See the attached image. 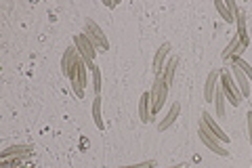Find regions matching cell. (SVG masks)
Wrapping results in <instances>:
<instances>
[{
  "label": "cell",
  "instance_id": "1",
  "mask_svg": "<svg viewBox=\"0 0 252 168\" xmlns=\"http://www.w3.org/2000/svg\"><path fill=\"white\" fill-rule=\"evenodd\" d=\"M166 97H168V86L164 84L162 76L154 78L152 91H149V105H152V116H156L164 105H166Z\"/></svg>",
  "mask_w": 252,
  "mask_h": 168
},
{
  "label": "cell",
  "instance_id": "2",
  "mask_svg": "<svg viewBox=\"0 0 252 168\" xmlns=\"http://www.w3.org/2000/svg\"><path fill=\"white\" fill-rule=\"evenodd\" d=\"M84 34H86V38L91 40V42L97 46V51H107L109 49V40H107V36L103 34V30H101V26H97L93 19H86V23H84Z\"/></svg>",
  "mask_w": 252,
  "mask_h": 168
},
{
  "label": "cell",
  "instance_id": "3",
  "mask_svg": "<svg viewBox=\"0 0 252 168\" xmlns=\"http://www.w3.org/2000/svg\"><path fill=\"white\" fill-rule=\"evenodd\" d=\"M220 89H223V95H225V99L231 103L233 107H238L240 103L244 101L242 97V93L238 89V84H235V80L227 74V71H220Z\"/></svg>",
  "mask_w": 252,
  "mask_h": 168
},
{
  "label": "cell",
  "instance_id": "4",
  "mask_svg": "<svg viewBox=\"0 0 252 168\" xmlns=\"http://www.w3.org/2000/svg\"><path fill=\"white\" fill-rule=\"evenodd\" d=\"M86 69H89L86 67V61L80 57L72 71V76H69V82H72V89L78 99H84V84H86V78H89L86 76Z\"/></svg>",
  "mask_w": 252,
  "mask_h": 168
},
{
  "label": "cell",
  "instance_id": "5",
  "mask_svg": "<svg viewBox=\"0 0 252 168\" xmlns=\"http://www.w3.org/2000/svg\"><path fill=\"white\" fill-rule=\"evenodd\" d=\"M74 46L80 53V57L86 61V63H94V57H97V46H94L86 34H76L74 36Z\"/></svg>",
  "mask_w": 252,
  "mask_h": 168
},
{
  "label": "cell",
  "instance_id": "6",
  "mask_svg": "<svg viewBox=\"0 0 252 168\" xmlns=\"http://www.w3.org/2000/svg\"><path fill=\"white\" fill-rule=\"evenodd\" d=\"M198 134H200V139H202V143H204V145H206L210 151H215L217 156H223V158H227V156H229V151H227L223 145H220V141H219L217 137H212V134H210V131H208V129H206V126H204L202 122H200Z\"/></svg>",
  "mask_w": 252,
  "mask_h": 168
},
{
  "label": "cell",
  "instance_id": "7",
  "mask_svg": "<svg viewBox=\"0 0 252 168\" xmlns=\"http://www.w3.org/2000/svg\"><path fill=\"white\" fill-rule=\"evenodd\" d=\"M78 59H80V53H78L76 46H69V49L63 53V57H61V71H63V76H65L67 80H69V76H72Z\"/></svg>",
  "mask_w": 252,
  "mask_h": 168
},
{
  "label": "cell",
  "instance_id": "8",
  "mask_svg": "<svg viewBox=\"0 0 252 168\" xmlns=\"http://www.w3.org/2000/svg\"><path fill=\"white\" fill-rule=\"evenodd\" d=\"M200 122H202L204 126H206V129L210 131L212 137H217L220 143H229V134H225V131L220 129V126L215 122V118H212V116L208 114V111H202V120H200Z\"/></svg>",
  "mask_w": 252,
  "mask_h": 168
},
{
  "label": "cell",
  "instance_id": "9",
  "mask_svg": "<svg viewBox=\"0 0 252 168\" xmlns=\"http://www.w3.org/2000/svg\"><path fill=\"white\" fill-rule=\"evenodd\" d=\"M231 78L235 80V84H238V89H240V93H242V97H244V99L250 97V80H248V76L244 74L240 67L231 66Z\"/></svg>",
  "mask_w": 252,
  "mask_h": 168
},
{
  "label": "cell",
  "instance_id": "10",
  "mask_svg": "<svg viewBox=\"0 0 252 168\" xmlns=\"http://www.w3.org/2000/svg\"><path fill=\"white\" fill-rule=\"evenodd\" d=\"M168 51H170V42H164L160 49L156 51V57H154V74H156V76H162L164 66H166Z\"/></svg>",
  "mask_w": 252,
  "mask_h": 168
},
{
  "label": "cell",
  "instance_id": "11",
  "mask_svg": "<svg viewBox=\"0 0 252 168\" xmlns=\"http://www.w3.org/2000/svg\"><path fill=\"white\" fill-rule=\"evenodd\" d=\"M219 82H220V71L212 69L206 78V89H204V99L206 101H215V91H217Z\"/></svg>",
  "mask_w": 252,
  "mask_h": 168
},
{
  "label": "cell",
  "instance_id": "12",
  "mask_svg": "<svg viewBox=\"0 0 252 168\" xmlns=\"http://www.w3.org/2000/svg\"><path fill=\"white\" fill-rule=\"evenodd\" d=\"M179 114H181V105H179V103H172L166 118H162L160 122H158V131H166L168 126H172V124H175V120L179 118Z\"/></svg>",
  "mask_w": 252,
  "mask_h": 168
},
{
  "label": "cell",
  "instance_id": "13",
  "mask_svg": "<svg viewBox=\"0 0 252 168\" xmlns=\"http://www.w3.org/2000/svg\"><path fill=\"white\" fill-rule=\"evenodd\" d=\"M139 118L141 122H149L152 120V105H149V93L141 95V101H139Z\"/></svg>",
  "mask_w": 252,
  "mask_h": 168
},
{
  "label": "cell",
  "instance_id": "14",
  "mask_svg": "<svg viewBox=\"0 0 252 168\" xmlns=\"http://www.w3.org/2000/svg\"><path fill=\"white\" fill-rule=\"evenodd\" d=\"M179 66V57H170L168 63L164 66V71H162V80H164V84L170 86L172 84V78H175V69Z\"/></svg>",
  "mask_w": 252,
  "mask_h": 168
},
{
  "label": "cell",
  "instance_id": "15",
  "mask_svg": "<svg viewBox=\"0 0 252 168\" xmlns=\"http://www.w3.org/2000/svg\"><path fill=\"white\" fill-rule=\"evenodd\" d=\"M30 151H34L30 145H13V147H6L2 154H0V158H2V160H9V158H13V156H28Z\"/></svg>",
  "mask_w": 252,
  "mask_h": 168
},
{
  "label": "cell",
  "instance_id": "16",
  "mask_svg": "<svg viewBox=\"0 0 252 168\" xmlns=\"http://www.w3.org/2000/svg\"><path fill=\"white\" fill-rule=\"evenodd\" d=\"M215 107H217V116L219 118H223L225 116V103H227V99H225V95H223V89H220V82H219V86H217V91H215Z\"/></svg>",
  "mask_w": 252,
  "mask_h": 168
},
{
  "label": "cell",
  "instance_id": "17",
  "mask_svg": "<svg viewBox=\"0 0 252 168\" xmlns=\"http://www.w3.org/2000/svg\"><path fill=\"white\" fill-rule=\"evenodd\" d=\"M215 9L219 11V15L223 17V21L225 23H233L235 21V17H233V13L229 11V6H227L223 0H215Z\"/></svg>",
  "mask_w": 252,
  "mask_h": 168
},
{
  "label": "cell",
  "instance_id": "18",
  "mask_svg": "<svg viewBox=\"0 0 252 168\" xmlns=\"http://www.w3.org/2000/svg\"><path fill=\"white\" fill-rule=\"evenodd\" d=\"M240 44H242V40H240V36H238V34H235V36L229 40V44L225 46V51H223V55H220V57H223L225 61H227V59H231L233 55L238 53V46H240Z\"/></svg>",
  "mask_w": 252,
  "mask_h": 168
},
{
  "label": "cell",
  "instance_id": "19",
  "mask_svg": "<svg viewBox=\"0 0 252 168\" xmlns=\"http://www.w3.org/2000/svg\"><path fill=\"white\" fill-rule=\"evenodd\" d=\"M86 67H89L91 71H93V86H94V95L97 97H101V69H99V66L97 63H86Z\"/></svg>",
  "mask_w": 252,
  "mask_h": 168
},
{
  "label": "cell",
  "instance_id": "20",
  "mask_svg": "<svg viewBox=\"0 0 252 168\" xmlns=\"http://www.w3.org/2000/svg\"><path fill=\"white\" fill-rule=\"evenodd\" d=\"M93 118H94V124H97V129H99V131H105L103 118H101V97H94V103H93Z\"/></svg>",
  "mask_w": 252,
  "mask_h": 168
},
{
  "label": "cell",
  "instance_id": "21",
  "mask_svg": "<svg viewBox=\"0 0 252 168\" xmlns=\"http://www.w3.org/2000/svg\"><path fill=\"white\" fill-rule=\"evenodd\" d=\"M231 66H235V67H240L242 71H244V74H246L248 76V80H252V67L248 66V63L246 61H244L242 57H235V55H233V57H231Z\"/></svg>",
  "mask_w": 252,
  "mask_h": 168
},
{
  "label": "cell",
  "instance_id": "22",
  "mask_svg": "<svg viewBox=\"0 0 252 168\" xmlns=\"http://www.w3.org/2000/svg\"><path fill=\"white\" fill-rule=\"evenodd\" d=\"M122 168H156L154 160H145V162H139V164H132V166H122Z\"/></svg>",
  "mask_w": 252,
  "mask_h": 168
},
{
  "label": "cell",
  "instance_id": "23",
  "mask_svg": "<svg viewBox=\"0 0 252 168\" xmlns=\"http://www.w3.org/2000/svg\"><path fill=\"white\" fill-rule=\"evenodd\" d=\"M246 122H248V141H250V145H252V111H248Z\"/></svg>",
  "mask_w": 252,
  "mask_h": 168
},
{
  "label": "cell",
  "instance_id": "24",
  "mask_svg": "<svg viewBox=\"0 0 252 168\" xmlns=\"http://www.w3.org/2000/svg\"><path fill=\"white\" fill-rule=\"evenodd\" d=\"M168 168H187L185 164H177V166H168Z\"/></svg>",
  "mask_w": 252,
  "mask_h": 168
}]
</instances>
